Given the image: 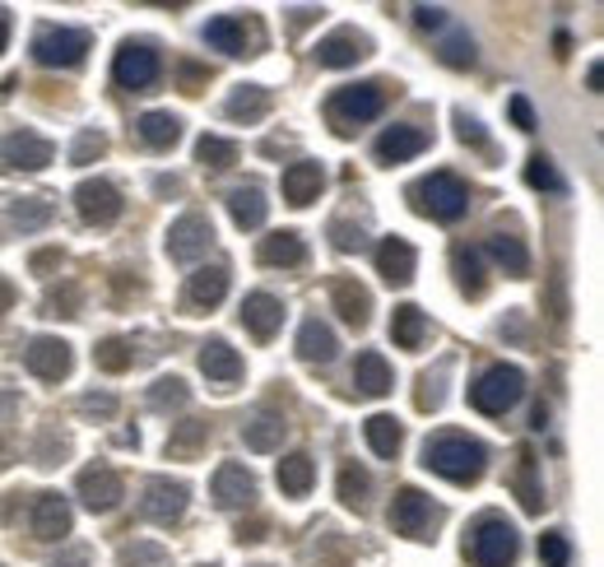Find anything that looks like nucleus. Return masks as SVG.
<instances>
[{
    "mask_svg": "<svg viewBox=\"0 0 604 567\" xmlns=\"http://www.w3.org/2000/svg\"><path fill=\"white\" fill-rule=\"evenodd\" d=\"M423 465L452 484H475L488 465V451H484V442L465 438V433H437L423 442Z\"/></svg>",
    "mask_w": 604,
    "mask_h": 567,
    "instance_id": "obj_1",
    "label": "nucleus"
},
{
    "mask_svg": "<svg viewBox=\"0 0 604 567\" xmlns=\"http://www.w3.org/2000/svg\"><path fill=\"white\" fill-rule=\"evenodd\" d=\"M386 107V84L368 80V84H345L326 98V122L335 126V135H353L358 126H368L382 117Z\"/></svg>",
    "mask_w": 604,
    "mask_h": 567,
    "instance_id": "obj_2",
    "label": "nucleus"
},
{
    "mask_svg": "<svg viewBox=\"0 0 604 567\" xmlns=\"http://www.w3.org/2000/svg\"><path fill=\"white\" fill-rule=\"evenodd\" d=\"M465 554L475 567H511L521 554V539L502 516H479L475 531H469V539H465Z\"/></svg>",
    "mask_w": 604,
    "mask_h": 567,
    "instance_id": "obj_3",
    "label": "nucleus"
},
{
    "mask_svg": "<svg viewBox=\"0 0 604 567\" xmlns=\"http://www.w3.org/2000/svg\"><path fill=\"white\" fill-rule=\"evenodd\" d=\"M410 196H414V210L428 214V219H437V223H456V219L469 210V191H465V181H460L456 172L423 177Z\"/></svg>",
    "mask_w": 604,
    "mask_h": 567,
    "instance_id": "obj_4",
    "label": "nucleus"
},
{
    "mask_svg": "<svg viewBox=\"0 0 604 567\" xmlns=\"http://www.w3.org/2000/svg\"><path fill=\"white\" fill-rule=\"evenodd\" d=\"M526 396V372L521 368H507V363H498V368H488L475 387H469V405H475L479 414H507L511 405H517Z\"/></svg>",
    "mask_w": 604,
    "mask_h": 567,
    "instance_id": "obj_5",
    "label": "nucleus"
},
{
    "mask_svg": "<svg viewBox=\"0 0 604 567\" xmlns=\"http://www.w3.org/2000/svg\"><path fill=\"white\" fill-rule=\"evenodd\" d=\"M163 75V61L159 52H153V42H121L117 61H112V80H117L121 88H130V94H145V88H153Z\"/></svg>",
    "mask_w": 604,
    "mask_h": 567,
    "instance_id": "obj_6",
    "label": "nucleus"
},
{
    "mask_svg": "<svg viewBox=\"0 0 604 567\" xmlns=\"http://www.w3.org/2000/svg\"><path fill=\"white\" fill-rule=\"evenodd\" d=\"M88 52V33L84 29H38L33 38V61L38 65H61V71H71V65H80Z\"/></svg>",
    "mask_w": 604,
    "mask_h": 567,
    "instance_id": "obj_7",
    "label": "nucleus"
},
{
    "mask_svg": "<svg viewBox=\"0 0 604 567\" xmlns=\"http://www.w3.org/2000/svg\"><path fill=\"white\" fill-rule=\"evenodd\" d=\"M52 140H42L38 130H10L0 140V168L6 172H42L52 164Z\"/></svg>",
    "mask_w": 604,
    "mask_h": 567,
    "instance_id": "obj_8",
    "label": "nucleus"
},
{
    "mask_svg": "<svg viewBox=\"0 0 604 567\" xmlns=\"http://www.w3.org/2000/svg\"><path fill=\"white\" fill-rule=\"evenodd\" d=\"M437 507H433V497L428 493H418V489H400L395 493V507H391V526L395 535H410V539H428L433 526H437Z\"/></svg>",
    "mask_w": 604,
    "mask_h": 567,
    "instance_id": "obj_9",
    "label": "nucleus"
},
{
    "mask_svg": "<svg viewBox=\"0 0 604 567\" xmlns=\"http://www.w3.org/2000/svg\"><path fill=\"white\" fill-rule=\"evenodd\" d=\"M75 210H80L84 223H94V229H107V223L121 219L126 200H121V191L112 187V181L94 177V181H80V187H75Z\"/></svg>",
    "mask_w": 604,
    "mask_h": 567,
    "instance_id": "obj_10",
    "label": "nucleus"
},
{
    "mask_svg": "<svg viewBox=\"0 0 604 567\" xmlns=\"http://www.w3.org/2000/svg\"><path fill=\"white\" fill-rule=\"evenodd\" d=\"M187 497H191V489L182 480H149L145 497H140V516L153 521V526H172V521H182Z\"/></svg>",
    "mask_w": 604,
    "mask_h": 567,
    "instance_id": "obj_11",
    "label": "nucleus"
},
{
    "mask_svg": "<svg viewBox=\"0 0 604 567\" xmlns=\"http://www.w3.org/2000/svg\"><path fill=\"white\" fill-rule=\"evenodd\" d=\"M210 242H214L210 219H205V214H182V219H177L172 229H168V256L182 261V265H191L195 256L210 252Z\"/></svg>",
    "mask_w": 604,
    "mask_h": 567,
    "instance_id": "obj_12",
    "label": "nucleus"
},
{
    "mask_svg": "<svg viewBox=\"0 0 604 567\" xmlns=\"http://www.w3.org/2000/svg\"><path fill=\"white\" fill-rule=\"evenodd\" d=\"M24 368L42 381H61L65 372H71V345L56 335H33L29 349H24Z\"/></svg>",
    "mask_w": 604,
    "mask_h": 567,
    "instance_id": "obj_13",
    "label": "nucleus"
},
{
    "mask_svg": "<svg viewBox=\"0 0 604 567\" xmlns=\"http://www.w3.org/2000/svg\"><path fill=\"white\" fill-rule=\"evenodd\" d=\"M214 503H219L223 512L252 507V503H256V480H252V470L237 465V461H223V465L214 470Z\"/></svg>",
    "mask_w": 604,
    "mask_h": 567,
    "instance_id": "obj_14",
    "label": "nucleus"
},
{
    "mask_svg": "<svg viewBox=\"0 0 604 567\" xmlns=\"http://www.w3.org/2000/svg\"><path fill=\"white\" fill-rule=\"evenodd\" d=\"M205 42L223 56H252V42H256V29L247 24L242 14H219L205 24Z\"/></svg>",
    "mask_w": 604,
    "mask_h": 567,
    "instance_id": "obj_15",
    "label": "nucleus"
},
{
    "mask_svg": "<svg viewBox=\"0 0 604 567\" xmlns=\"http://www.w3.org/2000/svg\"><path fill=\"white\" fill-rule=\"evenodd\" d=\"M29 531H33V539H42V544L65 539V535H71V503H65L61 493H38L33 516H29Z\"/></svg>",
    "mask_w": 604,
    "mask_h": 567,
    "instance_id": "obj_16",
    "label": "nucleus"
},
{
    "mask_svg": "<svg viewBox=\"0 0 604 567\" xmlns=\"http://www.w3.org/2000/svg\"><path fill=\"white\" fill-rule=\"evenodd\" d=\"M80 497H84V507L88 512H112L121 503V474L112 470V465H88L80 474Z\"/></svg>",
    "mask_w": 604,
    "mask_h": 567,
    "instance_id": "obj_17",
    "label": "nucleus"
},
{
    "mask_svg": "<svg viewBox=\"0 0 604 567\" xmlns=\"http://www.w3.org/2000/svg\"><path fill=\"white\" fill-rule=\"evenodd\" d=\"M200 372H205L214 387H237L242 381V354L229 345V339H205V349H200Z\"/></svg>",
    "mask_w": 604,
    "mask_h": 567,
    "instance_id": "obj_18",
    "label": "nucleus"
},
{
    "mask_svg": "<svg viewBox=\"0 0 604 567\" xmlns=\"http://www.w3.org/2000/svg\"><path fill=\"white\" fill-rule=\"evenodd\" d=\"M368 48H372V42L358 33V29H340V33H330V38L317 42V61L330 65V71H345V65H358V61H363Z\"/></svg>",
    "mask_w": 604,
    "mask_h": 567,
    "instance_id": "obj_19",
    "label": "nucleus"
},
{
    "mask_svg": "<svg viewBox=\"0 0 604 567\" xmlns=\"http://www.w3.org/2000/svg\"><path fill=\"white\" fill-rule=\"evenodd\" d=\"M242 326L256 339H275V330L284 326V303L275 293H247V298H242Z\"/></svg>",
    "mask_w": 604,
    "mask_h": 567,
    "instance_id": "obj_20",
    "label": "nucleus"
},
{
    "mask_svg": "<svg viewBox=\"0 0 604 567\" xmlns=\"http://www.w3.org/2000/svg\"><path fill=\"white\" fill-rule=\"evenodd\" d=\"M284 200L288 206H311V200L321 196V187H326V168L321 164H311V158H303V164H294V168H284Z\"/></svg>",
    "mask_w": 604,
    "mask_h": 567,
    "instance_id": "obj_21",
    "label": "nucleus"
},
{
    "mask_svg": "<svg viewBox=\"0 0 604 567\" xmlns=\"http://www.w3.org/2000/svg\"><path fill=\"white\" fill-rule=\"evenodd\" d=\"M423 149H428V130L423 126H391L382 140H377V158H382V164H410Z\"/></svg>",
    "mask_w": 604,
    "mask_h": 567,
    "instance_id": "obj_22",
    "label": "nucleus"
},
{
    "mask_svg": "<svg viewBox=\"0 0 604 567\" xmlns=\"http://www.w3.org/2000/svg\"><path fill=\"white\" fill-rule=\"evenodd\" d=\"M414 265H418V256H414V246L405 238H386L382 246H377V275H382L386 284H410Z\"/></svg>",
    "mask_w": 604,
    "mask_h": 567,
    "instance_id": "obj_23",
    "label": "nucleus"
},
{
    "mask_svg": "<svg viewBox=\"0 0 604 567\" xmlns=\"http://www.w3.org/2000/svg\"><path fill=\"white\" fill-rule=\"evenodd\" d=\"M330 303L335 312H340V322L345 326H368V312H372V298H368V288L358 284V280H335L330 284Z\"/></svg>",
    "mask_w": 604,
    "mask_h": 567,
    "instance_id": "obj_24",
    "label": "nucleus"
},
{
    "mask_svg": "<svg viewBox=\"0 0 604 567\" xmlns=\"http://www.w3.org/2000/svg\"><path fill=\"white\" fill-rule=\"evenodd\" d=\"M284 433H288V423H284V414H275V410H256L247 423H242V442H247V451H275L279 442H284Z\"/></svg>",
    "mask_w": 604,
    "mask_h": 567,
    "instance_id": "obj_25",
    "label": "nucleus"
},
{
    "mask_svg": "<svg viewBox=\"0 0 604 567\" xmlns=\"http://www.w3.org/2000/svg\"><path fill=\"white\" fill-rule=\"evenodd\" d=\"M353 391L368 400H382L391 391V363L382 354H358L353 363Z\"/></svg>",
    "mask_w": 604,
    "mask_h": 567,
    "instance_id": "obj_26",
    "label": "nucleus"
},
{
    "mask_svg": "<svg viewBox=\"0 0 604 567\" xmlns=\"http://www.w3.org/2000/svg\"><path fill=\"white\" fill-rule=\"evenodd\" d=\"M223 293H229V265H200L187 284V303L191 307H219Z\"/></svg>",
    "mask_w": 604,
    "mask_h": 567,
    "instance_id": "obj_27",
    "label": "nucleus"
},
{
    "mask_svg": "<svg viewBox=\"0 0 604 567\" xmlns=\"http://www.w3.org/2000/svg\"><path fill=\"white\" fill-rule=\"evenodd\" d=\"M261 265H275V270H298L307 261V242L298 233H271L261 242V252H256Z\"/></svg>",
    "mask_w": 604,
    "mask_h": 567,
    "instance_id": "obj_28",
    "label": "nucleus"
},
{
    "mask_svg": "<svg viewBox=\"0 0 604 567\" xmlns=\"http://www.w3.org/2000/svg\"><path fill=\"white\" fill-rule=\"evenodd\" d=\"M511 489H517V497H521V507H526V512H540V507H544L540 461H534V451H530V447H521V456H517V474H511Z\"/></svg>",
    "mask_w": 604,
    "mask_h": 567,
    "instance_id": "obj_29",
    "label": "nucleus"
},
{
    "mask_svg": "<svg viewBox=\"0 0 604 567\" xmlns=\"http://www.w3.org/2000/svg\"><path fill=\"white\" fill-rule=\"evenodd\" d=\"M484 252L494 256V261L507 270L511 280H521L526 270H530V252H526V242H521L517 233H507V229H498L494 238H488V246H484Z\"/></svg>",
    "mask_w": 604,
    "mask_h": 567,
    "instance_id": "obj_30",
    "label": "nucleus"
},
{
    "mask_svg": "<svg viewBox=\"0 0 604 567\" xmlns=\"http://www.w3.org/2000/svg\"><path fill=\"white\" fill-rule=\"evenodd\" d=\"M275 480H279V489H284L288 497H307L311 484H317V465H311L307 451H294V456H284V461H279Z\"/></svg>",
    "mask_w": 604,
    "mask_h": 567,
    "instance_id": "obj_31",
    "label": "nucleus"
},
{
    "mask_svg": "<svg viewBox=\"0 0 604 567\" xmlns=\"http://www.w3.org/2000/svg\"><path fill=\"white\" fill-rule=\"evenodd\" d=\"M335 330L321 322V316H311V322H303V330H298V358L303 363H330L335 358Z\"/></svg>",
    "mask_w": 604,
    "mask_h": 567,
    "instance_id": "obj_32",
    "label": "nucleus"
},
{
    "mask_svg": "<svg viewBox=\"0 0 604 567\" xmlns=\"http://www.w3.org/2000/svg\"><path fill=\"white\" fill-rule=\"evenodd\" d=\"M205 442H210V419H187V423L172 428L168 456H172V461H195L200 451H205Z\"/></svg>",
    "mask_w": 604,
    "mask_h": 567,
    "instance_id": "obj_33",
    "label": "nucleus"
},
{
    "mask_svg": "<svg viewBox=\"0 0 604 567\" xmlns=\"http://www.w3.org/2000/svg\"><path fill=\"white\" fill-rule=\"evenodd\" d=\"M223 112H229L233 122H261L265 112H271V94H265L261 84H237L233 94H229V103H223Z\"/></svg>",
    "mask_w": 604,
    "mask_h": 567,
    "instance_id": "obj_34",
    "label": "nucleus"
},
{
    "mask_svg": "<svg viewBox=\"0 0 604 567\" xmlns=\"http://www.w3.org/2000/svg\"><path fill=\"white\" fill-rule=\"evenodd\" d=\"M428 316H423V307H414V303H405V307H395V316H391V339L400 349H418L423 339H428Z\"/></svg>",
    "mask_w": 604,
    "mask_h": 567,
    "instance_id": "obj_35",
    "label": "nucleus"
},
{
    "mask_svg": "<svg viewBox=\"0 0 604 567\" xmlns=\"http://www.w3.org/2000/svg\"><path fill=\"white\" fill-rule=\"evenodd\" d=\"M229 214H233L237 229H261L265 214H271V206H265L261 187H233L229 191Z\"/></svg>",
    "mask_w": 604,
    "mask_h": 567,
    "instance_id": "obj_36",
    "label": "nucleus"
},
{
    "mask_svg": "<svg viewBox=\"0 0 604 567\" xmlns=\"http://www.w3.org/2000/svg\"><path fill=\"white\" fill-rule=\"evenodd\" d=\"M52 219H56V206H52L47 196H19V200H10V223H14V229L38 233V229H47Z\"/></svg>",
    "mask_w": 604,
    "mask_h": 567,
    "instance_id": "obj_37",
    "label": "nucleus"
},
{
    "mask_svg": "<svg viewBox=\"0 0 604 567\" xmlns=\"http://www.w3.org/2000/svg\"><path fill=\"white\" fill-rule=\"evenodd\" d=\"M136 135L149 149H172L177 135H182V122H177L172 112H145V117L136 122Z\"/></svg>",
    "mask_w": 604,
    "mask_h": 567,
    "instance_id": "obj_38",
    "label": "nucleus"
},
{
    "mask_svg": "<svg viewBox=\"0 0 604 567\" xmlns=\"http://www.w3.org/2000/svg\"><path fill=\"white\" fill-rule=\"evenodd\" d=\"M363 438H368V447L377 451V456H395L400 451V442H405V428H400L391 414H372L368 423H363Z\"/></svg>",
    "mask_w": 604,
    "mask_h": 567,
    "instance_id": "obj_39",
    "label": "nucleus"
},
{
    "mask_svg": "<svg viewBox=\"0 0 604 567\" xmlns=\"http://www.w3.org/2000/svg\"><path fill=\"white\" fill-rule=\"evenodd\" d=\"M456 275H460V288L469 293V298H484L488 275H484V252H479V246H456Z\"/></svg>",
    "mask_w": 604,
    "mask_h": 567,
    "instance_id": "obj_40",
    "label": "nucleus"
},
{
    "mask_svg": "<svg viewBox=\"0 0 604 567\" xmlns=\"http://www.w3.org/2000/svg\"><path fill=\"white\" fill-rule=\"evenodd\" d=\"M187 400H191V387L182 377H159L149 387V410H159V414H172V410H187Z\"/></svg>",
    "mask_w": 604,
    "mask_h": 567,
    "instance_id": "obj_41",
    "label": "nucleus"
},
{
    "mask_svg": "<svg viewBox=\"0 0 604 567\" xmlns=\"http://www.w3.org/2000/svg\"><path fill=\"white\" fill-rule=\"evenodd\" d=\"M94 363L103 372H126L130 363H136V349H130V339H121V335H107V339H98V349H94Z\"/></svg>",
    "mask_w": 604,
    "mask_h": 567,
    "instance_id": "obj_42",
    "label": "nucleus"
},
{
    "mask_svg": "<svg viewBox=\"0 0 604 567\" xmlns=\"http://www.w3.org/2000/svg\"><path fill=\"white\" fill-rule=\"evenodd\" d=\"M195 158H200L205 168H233V164H237V145L223 140V135H200Z\"/></svg>",
    "mask_w": 604,
    "mask_h": 567,
    "instance_id": "obj_43",
    "label": "nucleus"
},
{
    "mask_svg": "<svg viewBox=\"0 0 604 567\" xmlns=\"http://www.w3.org/2000/svg\"><path fill=\"white\" fill-rule=\"evenodd\" d=\"M368 493H372L368 470L345 465V470H340V503H345V507H363V503H368Z\"/></svg>",
    "mask_w": 604,
    "mask_h": 567,
    "instance_id": "obj_44",
    "label": "nucleus"
},
{
    "mask_svg": "<svg viewBox=\"0 0 604 567\" xmlns=\"http://www.w3.org/2000/svg\"><path fill=\"white\" fill-rule=\"evenodd\" d=\"M526 181H530L534 191H563V177L553 172V164H549L544 154H534L530 164H526Z\"/></svg>",
    "mask_w": 604,
    "mask_h": 567,
    "instance_id": "obj_45",
    "label": "nucleus"
},
{
    "mask_svg": "<svg viewBox=\"0 0 604 567\" xmlns=\"http://www.w3.org/2000/svg\"><path fill=\"white\" fill-rule=\"evenodd\" d=\"M330 238L340 252H363L368 246V233H363V223H349V219H335L330 223Z\"/></svg>",
    "mask_w": 604,
    "mask_h": 567,
    "instance_id": "obj_46",
    "label": "nucleus"
},
{
    "mask_svg": "<svg viewBox=\"0 0 604 567\" xmlns=\"http://www.w3.org/2000/svg\"><path fill=\"white\" fill-rule=\"evenodd\" d=\"M103 149H107V140H103V130H80V140H75V149H71V164H94V158H103Z\"/></svg>",
    "mask_w": 604,
    "mask_h": 567,
    "instance_id": "obj_47",
    "label": "nucleus"
},
{
    "mask_svg": "<svg viewBox=\"0 0 604 567\" xmlns=\"http://www.w3.org/2000/svg\"><path fill=\"white\" fill-rule=\"evenodd\" d=\"M442 61L456 65V71H460V65H475V38H469V33H456V38L442 48Z\"/></svg>",
    "mask_w": 604,
    "mask_h": 567,
    "instance_id": "obj_48",
    "label": "nucleus"
},
{
    "mask_svg": "<svg viewBox=\"0 0 604 567\" xmlns=\"http://www.w3.org/2000/svg\"><path fill=\"white\" fill-rule=\"evenodd\" d=\"M47 316H80V288L65 284L47 293Z\"/></svg>",
    "mask_w": 604,
    "mask_h": 567,
    "instance_id": "obj_49",
    "label": "nucleus"
},
{
    "mask_svg": "<svg viewBox=\"0 0 604 567\" xmlns=\"http://www.w3.org/2000/svg\"><path fill=\"white\" fill-rule=\"evenodd\" d=\"M442 377H446V368L423 372V381H418V410H437V405H442Z\"/></svg>",
    "mask_w": 604,
    "mask_h": 567,
    "instance_id": "obj_50",
    "label": "nucleus"
},
{
    "mask_svg": "<svg viewBox=\"0 0 604 567\" xmlns=\"http://www.w3.org/2000/svg\"><path fill=\"white\" fill-rule=\"evenodd\" d=\"M121 563H126V567H159V563H163V549H159V544H130V549L121 554Z\"/></svg>",
    "mask_w": 604,
    "mask_h": 567,
    "instance_id": "obj_51",
    "label": "nucleus"
},
{
    "mask_svg": "<svg viewBox=\"0 0 604 567\" xmlns=\"http://www.w3.org/2000/svg\"><path fill=\"white\" fill-rule=\"evenodd\" d=\"M80 414H88V419H112V414H117V400L88 391V396H80Z\"/></svg>",
    "mask_w": 604,
    "mask_h": 567,
    "instance_id": "obj_52",
    "label": "nucleus"
},
{
    "mask_svg": "<svg viewBox=\"0 0 604 567\" xmlns=\"http://www.w3.org/2000/svg\"><path fill=\"white\" fill-rule=\"evenodd\" d=\"M540 558H544L549 567H568V558H572L568 539H563V535H544V539H540Z\"/></svg>",
    "mask_w": 604,
    "mask_h": 567,
    "instance_id": "obj_53",
    "label": "nucleus"
},
{
    "mask_svg": "<svg viewBox=\"0 0 604 567\" xmlns=\"http://www.w3.org/2000/svg\"><path fill=\"white\" fill-rule=\"evenodd\" d=\"M456 126H460V140H465V145L488 149V135H484V126H479L475 117H465V112H456Z\"/></svg>",
    "mask_w": 604,
    "mask_h": 567,
    "instance_id": "obj_54",
    "label": "nucleus"
},
{
    "mask_svg": "<svg viewBox=\"0 0 604 567\" xmlns=\"http://www.w3.org/2000/svg\"><path fill=\"white\" fill-rule=\"evenodd\" d=\"M61 456H65V438L47 433V438H42V447H38V465H56Z\"/></svg>",
    "mask_w": 604,
    "mask_h": 567,
    "instance_id": "obj_55",
    "label": "nucleus"
},
{
    "mask_svg": "<svg viewBox=\"0 0 604 567\" xmlns=\"http://www.w3.org/2000/svg\"><path fill=\"white\" fill-rule=\"evenodd\" d=\"M210 80L205 65H195V61H182V94H200V84Z\"/></svg>",
    "mask_w": 604,
    "mask_h": 567,
    "instance_id": "obj_56",
    "label": "nucleus"
},
{
    "mask_svg": "<svg viewBox=\"0 0 604 567\" xmlns=\"http://www.w3.org/2000/svg\"><path fill=\"white\" fill-rule=\"evenodd\" d=\"M414 24H418V29H442V24H446V10H437V6H414Z\"/></svg>",
    "mask_w": 604,
    "mask_h": 567,
    "instance_id": "obj_57",
    "label": "nucleus"
},
{
    "mask_svg": "<svg viewBox=\"0 0 604 567\" xmlns=\"http://www.w3.org/2000/svg\"><path fill=\"white\" fill-rule=\"evenodd\" d=\"M511 117H517V126L521 130H534V112H530V103L517 94V98H511Z\"/></svg>",
    "mask_w": 604,
    "mask_h": 567,
    "instance_id": "obj_58",
    "label": "nucleus"
},
{
    "mask_svg": "<svg viewBox=\"0 0 604 567\" xmlns=\"http://www.w3.org/2000/svg\"><path fill=\"white\" fill-rule=\"evenodd\" d=\"M14 298H19V293H14V284H10V280H0V316H6V312L14 307Z\"/></svg>",
    "mask_w": 604,
    "mask_h": 567,
    "instance_id": "obj_59",
    "label": "nucleus"
},
{
    "mask_svg": "<svg viewBox=\"0 0 604 567\" xmlns=\"http://www.w3.org/2000/svg\"><path fill=\"white\" fill-rule=\"evenodd\" d=\"M84 563H88V549H71L65 558H56L52 567H84Z\"/></svg>",
    "mask_w": 604,
    "mask_h": 567,
    "instance_id": "obj_60",
    "label": "nucleus"
},
{
    "mask_svg": "<svg viewBox=\"0 0 604 567\" xmlns=\"http://www.w3.org/2000/svg\"><path fill=\"white\" fill-rule=\"evenodd\" d=\"M52 265H61V252H38V256H33V270H38V275H42V270H52Z\"/></svg>",
    "mask_w": 604,
    "mask_h": 567,
    "instance_id": "obj_61",
    "label": "nucleus"
},
{
    "mask_svg": "<svg viewBox=\"0 0 604 567\" xmlns=\"http://www.w3.org/2000/svg\"><path fill=\"white\" fill-rule=\"evenodd\" d=\"M6 38H10V14L0 10V52H6Z\"/></svg>",
    "mask_w": 604,
    "mask_h": 567,
    "instance_id": "obj_62",
    "label": "nucleus"
},
{
    "mask_svg": "<svg viewBox=\"0 0 604 567\" xmlns=\"http://www.w3.org/2000/svg\"><path fill=\"white\" fill-rule=\"evenodd\" d=\"M14 405H19V396H14V391H6V396H0V414H10Z\"/></svg>",
    "mask_w": 604,
    "mask_h": 567,
    "instance_id": "obj_63",
    "label": "nucleus"
},
{
    "mask_svg": "<svg viewBox=\"0 0 604 567\" xmlns=\"http://www.w3.org/2000/svg\"><path fill=\"white\" fill-rule=\"evenodd\" d=\"M6 465H10V442L0 438V470H6Z\"/></svg>",
    "mask_w": 604,
    "mask_h": 567,
    "instance_id": "obj_64",
    "label": "nucleus"
}]
</instances>
